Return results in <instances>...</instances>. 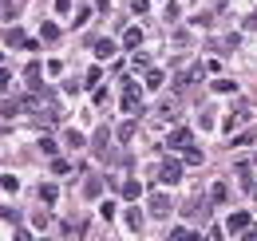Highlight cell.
<instances>
[{"label":"cell","instance_id":"6da1fadb","mask_svg":"<svg viewBox=\"0 0 257 241\" xmlns=\"http://www.w3.org/2000/svg\"><path fill=\"white\" fill-rule=\"evenodd\" d=\"M178 178H182V166H178L174 158H166V162L159 166V182H162V186H174Z\"/></svg>","mask_w":257,"mask_h":241},{"label":"cell","instance_id":"7a4b0ae2","mask_svg":"<svg viewBox=\"0 0 257 241\" xmlns=\"http://www.w3.org/2000/svg\"><path fill=\"white\" fill-rule=\"evenodd\" d=\"M139 103H143V91L135 87V83H127V87H123V111L135 115V111H139Z\"/></svg>","mask_w":257,"mask_h":241},{"label":"cell","instance_id":"3957f363","mask_svg":"<svg viewBox=\"0 0 257 241\" xmlns=\"http://www.w3.org/2000/svg\"><path fill=\"white\" fill-rule=\"evenodd\" d=\"M190 131H186V127H174V131H170V135H166V147H174V151H182V147H190Z\"/></svg>","mask_w":257,"mask_h":241},{"label":"cell","instance_id":"277c9868","mask_svg":"<svg viewBox=\"0 0 257 241\" xmlns=\"http://www.w3.org/2000/svg\"><path fill=\"white\" fill-rule=\"evenodd\" d=\"M170 210H174V206H170L166 194H151V213H155V217H166Z\"/></svg>","mask_w":257,"mask_h":241},{"label":"cell","instance_id":"5b68a950","mask_svg":"<svg viewBox=\"0 0 257 241\" xmlns=\"http://www.w3.org/2000/svg\"><path fill=\"white\" fill-rule=\"evenodd\" d=\"M225 229H229V233H245V229H249V213H229Z\"/></svg>","mask_w":257,"mask_h":241},{"label":"cell","instance_id":"8992f818","mask_svg":"<svg viewBox=\"0 0 257 241\" xmlns=\"http://www.w3.org/2000/svg\"><path fill=\"white\" fill-rule=\"evenodd\" d=\"M123 198H127V202H139V198H143V182L127 178V182H123Z\"/></svg>","mask_w":257,"mask_h":241},{"label":"cell","instance_id":"52a82bcc","mask_svg":"<svg viewBox=\"0 0 257 241\" xmlns=\"http://www.w3.org/2000/svg\"><path fill=\"white\" fill-rule=\"evenodd\" d=\"M245 115H249V111H245V107H241V111H233V115H229V119L222 123V127H225V135H229V131H237V127H241V123H245Z\"/></svg>","mask_w":257,"mask_h":241},{"label":"cell","instance_id":"ba28073f","mask_svg":"<svg viewBox=\"0 0 257 241\" xmlns=\"http://www.w3.org/2000/svg\"><path fill=\"white\" fill-rule=\"evenodd\" d=\"M166 241H202V237H198L194 229H182V225H178V229H170V237H166Z\"/></svg>","mask_w":257,"mask_h":241},{"label":"cell","instance_id":"9c48e42d","mask_svg":"<svg viewBox=\"0 0 257 241\" xmlns=\"http://www.w3.org/2000/svg\"><path fill=\"white\" fill-rule=\"evenodd\" d=\"M95 56L99 60H111V56H115V44H111V40H95Z\"/></svg>","mask_w":257,"mask_h":241},{"label":"cell","instance_id":"30bf717a","mask_svg":"<svg viewBox=\"0 0 257 241\" xmlns=\"http://www.w3.org/2000/svg\"><path fill=\"white\" fill-rule=\"evenodd\" d=\"M123 44H127L131 52H135V48L143 44V32H139V28H127V32H123Z\"/></svg>","mask_w":257,"mask_h":241},{"label":"cell","instance_id":"8fae6325","mask_svg":"<svg viewBox=\"0 0 257 241\" xmlns=\"http://www.w3.org/2000/svg\"><path fill=\"white\" fill-rule=\"evenodd\" d=\"M24 79H28V87H40V63H28V71H24Z\"/></svg>","mask_w":257,"mask_h":241},{"label":"cell","instance_id":"7c38bea8","mask_svg":"<svg viewBox=\"0 0 257 241\" xmlns=\"http://www.w3.org/2000/svg\"><path fill=\"white\" fill-rule=\"evenodd\" d=\"M127 225H131V229H135V233L143 229V213L135 210V206H131V210H127Z\"/></svg>","mask_w":257,"mask_h":241},{"label":"cell","instance_id":"4fadbf2b","mask_svg":"<svg viewBox=\"0 0 257 241\" xmlns=\"http://www.w3.org/2000/svg\"><path fill=\"white\" fill-rule=\"evenodd\" d=\"M20 107H24V103H12V99H4V103H0V115H4V119H12Z\"/></svg>","mask_w":257,"mask_h":241},{"label":"cell","instance_id":"5bb4252c","mask_svg":"<svg viewBox=\"0 0 257 241\" xmlns=\"http://www.w3.org/2000/svg\"><path fill=\"white\" fill-rule=\"evenodd\" d=\"M210 198H214V202H225V198H229V190H225V182H214V190H210Z\"/></svg>","mask_w":257,"mask_h":241},{"label":"cell","instance_id":"9a60e30c","mask_svg":"<svg viewBox=\"0 0 257 241\" xmlns=\"http://www.w3.org/2000/svg\"><path fill=\"white\" fill-rule=\"evenodd\" d=\"M107 139H111V131H107V127H99L95 131V151L103 154V147H107Z\"/></svg>","mask_w":257,"mask_h":241},{"label":"cell","instance_id":"2e32d148","mask_svg":"<svg viewBox=\"0 0 257 241\" xmlns=\"http://www.w3.org/2000/svg\"><path fill=\"white\" fill-rule=\"evenodd\" d=\"M131 139H135V123H123V127H119V143H131Z\"/></svg>","mask_w":257,"mask_h":241},{"label":"cell","instance_id":"e0dca14e","mask_svg":"<svg viewBox=\"0 0 257 241\" xmlns=\"http://www.w3.org/2000/svg\"><path fill=\"white\" fill-rule=\"evenodd\" d=\"M64 139H67V147H71V151H79V147H83V135H79V131H67Z\"/></svg>","mask_w":257,"mask_h":241},{"label":"cell","instance_id":"ac0fdd59","mask_svg":"<svg viewBox=\"0 0 257 241\" xmlns=\"http://www.w3.org/2000/svg\"><path fill=\"white\" fill-rule=\"evenodd\" d=\"M40 36H44V40H56V36H60V28L48 20V24H40Z\"/></svg>","mask_w":257,"mask_h":241},{"label":"cell","instance_id":"d6986e66","mask_svg":"<svg viewBox=\"0 0 257 241\" xmlns=\"http://www.w3.org/2000/svg\"><path fill=\"white\" fill-rule=\"evenodd\" d=\"M186 162H190V166H202V151H198V147H186Z\"/></svg>","mask_w":257,"mask_h":241},{"label":"cell","instance_id":"ffe728a7","mask_svg":"<svg viewBox=\"0 0 257 241\" xmlns=\"http://www.w3.org/2000/svg\"><path fill=\"white\" fill-rule=\"evenodd\" d=\"M8 44H20V48H24L28 40H24V32H20V28H8Z\"/></svg>","mask_w":257,"mask_h":241},{"label":"cell","instance_id":"44dd1931","mask_svg":"<svg viewBox=\"0 0 257 241\" xmlns=\"http://www.w3.org/2000/svg\"><path fill=\"white\" fill-rule=\"evenodd\" d=\"M0 186H4V190H8V194H16V190H20V182L12 178V174H4V178H0Z\"/></svg>","mask_w":257,"mask_h":241},{"label":"cell","instance_id":"7402d4cb","mask_svg":"<svg viewBox=\"0 0 257 241\" xmlns=\"http://www.w3.org/2000/svg\"><path fill=\"white\" fill-rule=\"evenodd\" d=\"M214 91H218V95H225V91H233V79H214Z\"/></svg>","mask_w":257,"mask_h":241},{"label":"cell","instance_id":"603a6c76","mask_svg":"<svg viewBox=\"0 0 257 241\" xmlns=\"http://www.w3.org/2000/svg\"><path fill=\"white\" fill-rule=\"evenodd\" d=\"M147 87H162V71H147Z\"/></svg>","mask_w":257,"mask_h":241},{"label":"cell","instance_id":"cb8c5ba5","mask_svg":"<svg viewBox=\"0 0 257 241\" xmlns=\"http://www.w3.org/2000/svg\"><path fill=\"white\" fill-rule=\"evenodd\" d=\"M40 198L44 202H56V186H40Z\"/></svg>","mask_w":257,"mask_h":241},{"label":"cell","instance_id":"d4e9b609","mask_svg":"<svg viewBox=\"0 0 257 241\" xmlns=\"http://www.w3.org/2000/svg\"><path fill=\"white\" fill-rule=\"evenodd\" d=\"M131 67H139V71H147V67H151V60H147V56H135V60H131Z\"/></svg>","mask_w":257,"mask_h":241},{"label":"cell","instance_id":"484cf974","mask_svg":"<svg viewBox=\"0 0 257 241\" xmlns=\"http://www.w3.org/2000/svg\"><path fill=\"white\" fill-rule=\"evenodd\" d=\"M151 8V0H131V12H147Z\"/></svg>","mask_w":257,"mask_h":241},{"label":"cell","instance_id":"4316f807","mask_svg":"<svg viewBox=\"0 0 257 241\" xmlns=\"http://www.w3.org/2000/svg\"><path fill=\"white\" fill-rule=\"evenodd\" d=\"M0 221H16V210H8V206H0Z\"/></svg>","mask_w":257,"mask_h":241},{"label":"cell","instance_id":"83f0119b","mask_svg":"<svg viewBox=\"0 0 257 241\" xmlns=\"http://www.w3.org/2000/svg\"><path fill=\"white\" fill-rule=\"evenodd\" d=\"M56 12H71V0H56Z\"/></svg>","mask_w":257,"mask_h":241},{"label":"cell","instance_id":"f1b7e54d","mask_svg":"<svg viewBox=\"0 0 257 241\" xmlns=\"http://www.w3.org/2000/svg\"><path fill=\"white\" fill-rule=\"evenodd\" d=\"M8 83H12V79H8V71H4V67H0V91L8 87Z\"/></svg>","mask_w":257,"mask_h":241},{"label":"cell","instance_id":"f546056e","mask_svg":"<svg viewBox=\"0 0 257 241\" xmlns=\"http://www.w3.org/2000/svg\"><path fill=\"white\" fill-rule=\"evenodd\" d=\"M245 28H257V12L249 16V20H245Z\"/></svg>","mask_w":257,"mask_h":241},{"label":"cell","instance_id":"4dcf8cb0","mask_svg":"<svg viewBox=\"0 0 257 241\" xmlns=\"http://www.w3.org/2000/svg\"><path fill=\"white\" fill-rule=\"evenodd\" d=\"M12 241H32V237H28V233H24V229H20V233H16V237H12Z\"/></svg>","mask_w":257,"mask_h":241},{"label":"cell","instance_id":"1f68e13d","mask_svg":"<svg viewBox=\"0 0 257 241\" xmlns=\"http://www.w3.org/2000/svg\"><path fill=\"white\" fill-rule=\"evenodd\" d=\"M245 241H257V229H245Z\"/></svg>","mask_w":257,"mask_h":241},{"label":"cell","instance_id":"d6a6232c","mask_svg":"<svg viewBox=\"0 0 257 241\" xmlns=\"http://www.w3.org/2000/svg\"><path fill=\"white\" fill-rule=\"evenodd\" d=\"M0 63H4V52H0Z\"/></svg>","mask_w":257,"mask_h":241}]
</instances>
